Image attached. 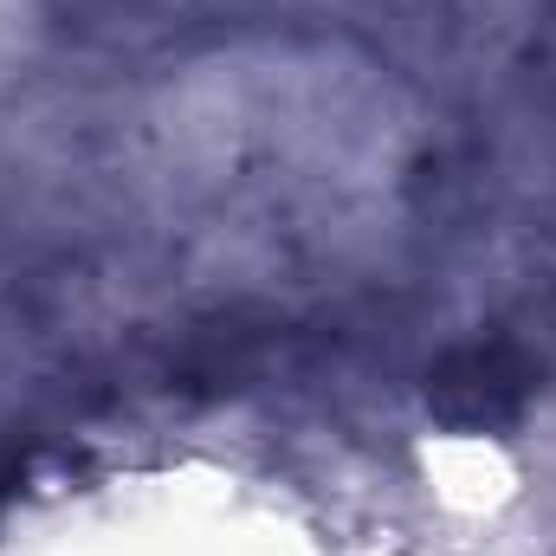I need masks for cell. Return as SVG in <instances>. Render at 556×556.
<instances>
[{
    "label": "cell",
    "mask_w": 556,
    "mask_h": 556,
    "mask_svg": "<svg viewBox=\"0 0 556 556\" xmlns=\"http://www.w3.org/2000/svg\"><path fill=\"white\" fill-rule=\"evenodd\" d=\"M525 402H531V363L505 343L453 350L427 376V408L459 433H498L525 415Z\"/></svg>",
    "instance_id": "6da1fadb"
}]
</instances>
